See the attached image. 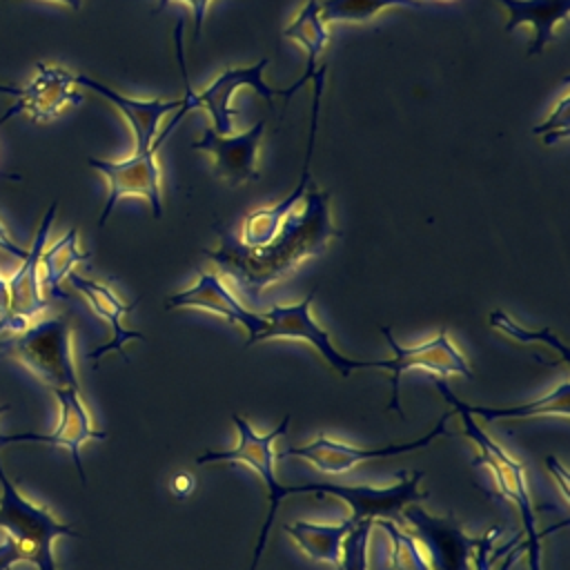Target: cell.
Segmentation results:
<instances>
[{"label": "cell", "instance_id": "6", "mask_svg": "<svg viewBox=\"0 0 570 570\" xmlns=\"http://www.w3.org/2000/svg\"><path fill=\"white\" fill-rule=\"evenodd\" d=\"M401 517L412 525L432 570H479L490 566L488 552L497 534H501V528H492L483 537H470L452 512L434 517L416 503L405 505Z\"/></svg>", "mask_w": 570, "mask_h": 570}, {"label": "cell", "instance_id": "35", "mask_svg": "<svg viewBox=\"0 0 570 570\" xmlns=\"http://www.w3.org/2000/svg\"><path fill=\"white\" fill-rule=\"evenodd\" d=\"M9 303V287H7V276L0 272V316L4 314Z\"/></svg>", "mask_w": 570, "mask_h": 570}, {"label": "cell", "instance_id": "16", "mask_svg": "<svg viewBox=\"0 0 570 570\" xmlns=\"http://www.w3.org/2000/svg\"><path fill=\"white\" fill-rule=\"evenodd\" d=\"M269 67V58L258 60L256 65L247 67H227L223 69L203 91L194 94V109H205L212 118V129L220 136L232 134V120L238 114L232 107V96L240 87L254 89L261 98H265L269 105L276 96L285 98V89H274L263 80L265 69Z\"/></svg>", "mask_w": 570, "mask_h": 570}, {"label": "cell", "instance_id": "7", "mask_svg": "<svg viewBox=\"0 0 570 570\" xmlns=\"http://www.w3.org/2000/svg\"><path fill=\"white\" fill-rule=\"evenodd\" d=\"M423 472H399L396 483L374 488V485H345V483H305V485H287L289 494L303 492H323L338 497L350 505V521L356 525L361 521L374 519H399L401 510L410 503H419L428 499V492L421 490Z\"/></svg>", "mask_w": 570, "mask_h": 570}, {"label": "cell", "instance_id": "13", "mask_svg": "<svg viewBox=\"0 0 570 570\" xmlns=\"http://www.w3.org/2000/svg\"><path fill=\"white\" fill-rule=\"evenodd\" d=\"M325 65H318L316 73L312 76V116H309V136H307V151H305V160H303V171L301 178L296 183V187L278 203L269 205V207H261L254 209L252 214H247L240 223V234L236 236L245 247L258 249L263 245H267L276 232L281 229L283 220L294 212V207L301 203V198L305 196V189L309 185V165H312V156H314V145H316V131H318V114H321V96H323V85H325Z\"/></svg>", "mask_w": 570, "mask_h": 570}, {"label": "cell", "instance_id": "33", "mask_svg": "<svg viewBox=\"0 0 570 570\" xmlns=\"http://www.w3.org/2000/svg\"><path fill=\"white\" fill-rule=\"evenodd\" d=\"M0 249L7 252V254H11V256H16V258H20V261L27 256V249L20 247V245L11 238V234H9V229L2 225V220H0Z\"/></svg>", "mask_w": 570, "mask_h": 570}, {"label": "cell", "instance_id": "18", "mask_svg": "<svg viewBox=\"0 0 570 570\" xmlns=\"http://www.w3.org/2000/svg\"><path fill=\"white\" fill-rule=\"evenodd\" d=\"M165 309H205L225 318L227 323H238L247 332V347L254 343L265 325L263 314L245 307L214 272H198L194 285L165 298Z\"/></svg>", "mask_w": 570, "mask_h": 570}, {"label": "cell", "instance_id": "28", "mask_svg": "<svg viewBox=\"0 0 570 570\" xmlns=\"http://www.w3.org/2000/svg\"><path fill=\"white\" fill-rule=\"evenodd\" d=\"M488 323H490L492 330L505 334L508 338H512V341H517V343H523V345H539V343H541V345L550 347V350L559 356L561 363H568V361H570V354H568L566 343H563L550 327H543V330H537V332H534V330H528V327H523L521 323H517L512 316H508L503 309L490 312Z\"/></svg>", "mask_w": 570, "mask_h": 570}, {"label": "cell", "instance_id": "3", "mask_svg": "<svg viewBox=\"0 0 570 570\" xmlns=\"http://www.w3.org/2000/svg\"><path fill=\"white\" fill-rule=\"evenodd\" d=\"M0 352L9 354L51 390H80L73 363V332L67 316L31 321L11 338L7 336Z\"/></svg>", "mask_w": 570, "mask_h": 570}, {"label": "cell", "instance_id": "14", "mask_svg": "<svg viewBox=\"0 0 570 570\" xmlns=\"http://www.w3.org/2000/svg\"><path fill=\"white\" fill-rule=\"evenodd\" d=\"M18 100L0 116V127L20 114H27L33 122L56 118L69 107L82 102V91L76 82V73L58 65L36 62V76L18 89Z\"/></svg>", "mask_w": 570, "mask_h": 570}, {"label": "cell", "instance_id": "26", "mask_svg": "<svg viewBox=\"0 0 570 570\" xmlns=\"http://www.w3.org/2000/svg\"><path fill=\"white\" fill-rule=\"evenodd\" d=\"M405 7L419 9L421 0H318V11L323 22H365L381 13L383 9Z\"/></svg>", "mask_w": 570, "mask_h": 570}, {"label": "cell", "instance_id": "32", "mask_svg": "<svg viewBox=\"0 0 570 570\" xmlns=\"http://www.w3.org/2000/svg\"><path fill=\"white\" fill-rule=\"evenodd\" d=\"M169 488H171V492H174L176 497L185 499V497H189V494L194 492L196 479H194L189 472H180V474H174V476H171Z\"/></svg>", "mask_w": 570, "mask_h": 570}, {"label": "cell", "instance_id": "20", "mask_svg": "<svg viewBox=\"0 0 570 570\" xmlns=\"http://www.w3.org/2000/svg\"><path fill=\"white\" fill-rule=\"evenodd\" d=\"M67 281L71 283V287H73L76 292H80V294L87 298L89 307H91V309L109 325V330H111V338H109L107 343L98 345L96 350L87 352V356H89L91 361H100L105 354L118 352V354L125 358V343H127V341H140V338H145L140 332L127 330L125 323H122L125 316H127L131 309H136V303H138V301L125 303L109 285L98 283V281H91V278H87V276H80L78 272H71V274L67 276Z\"/></svg>", "mask_w": 570, "mask_h": 570}, {"label": "cell", "instance_id": "4", "mask_svg": "<svg viewBox=\"0 0 570 570\" xmlns=\"http://www.w3.org/2000/svg\"><path fill=\"white\" fill-rule=\"evenodd\" d=\"M0 530L13 541L20 561L33 563L36 570H58L53 559V541L60 537L78 539L80 534L56 519V514L40 503L27 499L18 485L4 474L0 461Z\"/></svg>", "mask_w": 570, "mask_h": 570}, {"label": "cell", "instance_id": "36", "mask_svg": "<svg viewBox=\"0 0 570 570\" xmlns=\"http://www.w3.org/2000/svg\"><path fill=\"white\" fill-rule=\"evenodd\" d=\"M51 2H60V4H65L69 9H73V11H78L82 7V0H51Z\"/></svg>", "mask_w": 570, "mask_h": 570}, {"label": "cell", "instance_id": "9", "mask_svg": "<svg viewBox=\"0 0 570 570\" xmlns=\"http://www.w3.org/2000/svg\"><path fill=\"white\" fill-rule=\"evenodd\" d=\"M381 332L392 352V358H379V367L390 372V383H392V399L385 410H394L403 416L401 401H399V379L407 370L419 367L439 379H445L450 374H461L465 379H472V367L468 365L465 356L456 350V345L452 343L445 330H439L434 338L410 345V347L396 343V338L387 327H381Z\"/></svg>", "mask_w": 570, "mask_h": 570}, {"label": "cell", "instance_id": "38", "mask_svg": "<svg viewBox=\"0 0 570 570\" xmlns=\"http://www.w3.org/2000/svg\"><path fill=\"white\" fill-rule=\"evenodd\" d=\"M421 2H428V0H421Z\"/></svg>", "mask_w": 570, "mask_h": 570}, {"label": "cell", "instance_id": "1", "mask_svg": "<svg viewBox=\"0 0 570 570\" xmlns=\"http://www.w3.org/2000/svg\"><path fill=\"white\" fill-rule=\"evenodd\" d=\"M303 212L289 214L276 236L258 247H245L232 232H220V245L216 249H203V254L218 265L245 294L261 296V292L287 274L301 263L325 252V245L341 236L330 214V191H305Z\"/></svg>", "mask_w": 570, "mask_h": 570}, {"label": "cell", "instance_id": "12", "mask_svg": "<svg viewBox=\"0 0 570 570\" xmlns=\"http://www.w3.org/2000/svg\"><path fill=\"white\" fill-rule=\"evenodd\" d=\"M454 412H445L436 425L423 434L421 439L414 441H403V443H387V445H374V448H361V445H350L343 441H336L327 434H318L314 441L305 443V445H294L283 450L278 456H301L305 461H309L314 468H318L321 472L327 474H345L350 472L354 465L370 461V459H385V456H396V454H405V452H414L421 448H428L436 436L445 434V423L450 421Z\"/></svg>", "mask_w": 570, "mask_h": 570}, {"label": "cell", "instance_id": "37", "mask_svg": "<svg viewBox=\"0 0 570 570\" xmlns=\"http://www.w3.org/2000/svg\"><path fill=\"white\" fill-rule=\"evenodd\" d=\"M9 407H11V405H9V403H2V405H0V416H2V414H4V412H7V410H9Z\"/></svg>", "mask_w": 570, "mask_h": 570}, {"label": "cell", "instance_id": "5", "mask_svg": "<svg viewBox=\"0 0 570 570\" xmlns=\"http://www.w3.org/2000/svg\"><path fill=\"white\" fill-rule=\"evenodd\" d=\"M289 419H292V414H285L274 430H269L265 434H258L240 414L234 412L232 421H234L236 432H238V443L232 450H207V452L196 456L198 465H207V463H238V465H247L249 470H254L263 479V485L267 488L269 510H267V517H265V521L261 525L249 570L258 568L261 557H263L265 546H267V534H269V530L274 525V519H276V512H278V505L287 497V485L281 483L276 472H274V461H276L274 441L281 434L287 432Z\"/></svg>", "mask_w": 570, "mask_h": 570}, {"label": "cell", "instance_id": "2", "mask_svg": "<svg viewBox=\"0 0 570 570\" xmlns=\"http://www.w3.org/2000/svg\"><path fill=\"white\" fill-rule=\"evenodd\" d=\"M434 387L439 390V394L452 405V412L461 416L463 421V432L470 441H474V445L479 448V459L494 476L497 490L517 508V512L521 514V523H523V534H525V543L523 548L528 550V568L530 570H541V541L546 534L554 532L557 528H563L566 521L561 525L548 528L546 532H541L537 528V517L532 510V497H530V488H528V479H525V468L519 459H514L510 452H505L476 421L472 414H468L461 405H459V396L450 390V385L445 383V379L434 376L432 379Z\"/></svg>", "mask_w": 570, "mask_h": 570}, {"label": "cell", "instance_id": "22", "mask_svg": "<svg viewBox=\"0 0 570 570\" xmlns=\"http://www.w3.org/2000/svg\"><path fill=\"white\" fill-rule=\"evenodd\" d=\"M283 36L294 40L305 53V73L289 89H285V100H287L292 94H296L303 85L312 80V76L318 69L321 53L330 40L327 24L323 22L318 11V0H307L303 9L292 18V22L283 29Z\"/></svg>", "mask_w": 570, "mask_h": 570}, {"label": "cell", "instance_id": "8", "mask_svg": "<svg viewBox=\"0 0 570 570\" xmlns=\"http://www.w3.org/2000/svg\"><path fill=\"white\" fill-rule=\"evenodd\" d=\"M316 296V289H312L303 301L292 303V305H272L265 314H263V330L258 332V336L254 338L252 345L261 343V341H272V338H289V341H305L309 343L323 358L325 363L341 374L343 379H347L354 370H367V367H379V358L376 361H363V358H350L345 354H341L330 334L314 321L312 316V301Z\"/></svg>", "mask_w": 570, "mask_h": 570}, {"label": "cell", "instance_id": "24", "mask_svg": "<svg viewBox=\"0 0 570 570\" xmlns=\"http://www.w3.org/2000/svg\"><path fill=\"white\" fill-rule=\"evenodd\" d=\"M354 528L350 519L341 523H314V521H296L285 523L283 530L294 539V543L314 561L338 566L341 546L345 534Z\"/></svg>", "mask_w": 570, "mask_h": 570}, {"label": "cell", "instance_id": "34", "mask_svg": "<svg viewBox=\"0 0 570 570\" xmlns=\"http://www.w3.org/2000/svg\"><path fill=\"white\" fill-rule=\"evenodd\" d=\"M18 561H20V554H18L13 541L7 537L4 541H0V570H9Z\"/></svg>", "mask_w": 570, "mask_h": 570}, {"label": "cell", "instance_id": "21", "mask_svg": "<svg viewBox=\"0 0 570 570\" xmlns=\"http://www.w3.org/2000/svg\"><path fill=\"white\" fill-rule=\"evenodd\" d=\"M508 11L505 31H512L521 24L532 29V42L528 56L541 53L554 36L559 22L568 18L570 0H499Z\"/></svg>", "mask_w": 570, "mask_h": 570}, {"label": "cell", "instance_id": "15", "mask_svg": "<svg viewBox=\"0 0 570 570\" xmlns=\"http://www.w3.org/2000/svg\"><path fill=\"white\" fill-rule=\"evenodd\" d=\"M53 396L60 407L58 425L49 434H38V432H18V434H0V445H13V443H42L51 448H65L71 452L73 465L78 470V476L82 485L87 483V474L82 468V456L80 448L89 439H107L105 430H98L91 423V416L82 403L80 390H53Z\"/></svg>", "mask_w": 570, "mask_h": 570}, {"label": "cell", "instance_id": "31", "mask_svg": "<svg viewBox=\"0 0 570 570\" xmlns=\"http://www.w3.org/2000/svg\"><path fill=\"white\" fill-rule=\"evenodd\" d=\"M169 2H183L189 7L191 11V18H194V36L196 40L200 38L203 33V22H205V13H207V7H209V0H158V7H156V13L167 9Z\"/></svg>", "mask_w": 570, "mask_h": 570}, {"label": "cell", "instance_id": "29", "mask_svg": "<svg viewBox=\"0 0 570 570\" xmlns=\"http://www.w3.org/2000/svg\"><path fill=\"white\" fill-rule=\"evenodd\" d=\"M372 532V521L356 523L343 539L338 570H367V541Z\"/></svg>", "mask_w": 570, "mask_h": 570}, {"label": "cell", "instance_id": "27", "mask_svg": "<svg viewBox=\"0 0 570 570\" xmlns=\"http://www.w3.org/2000/svg\"><path fill=\"white\" fill-rule=\"evenodd\" d=\"M372 528H381L392 539L390 563L385 570H432L414 534L403 532L392 519H374Z\"/></svg>", "mask_w": 570, "mask_h": 570}, {"label": "cell", "instance_id": "30", "mask_svg": "<svg viewBox=\"0 0 570 570\" xmlns=\"http://www.w3.org/2000/svg\"><path fill=\"white\" fill-rule=\"evenodd\" d=\"M568 111H570V96L566 91L559 98V102L552 107L550 116L543 122H539L537 127H532V134L543 136L546 145H552L559 138H568Z\"/></svg>", "mask_w": 570, "mask_h": 570}, {"label": "cell", "instance_id": "19", "mask_svg": "<svg viewBox=\"0 0 570 570\" xmlns=\"http://www.w3.org/2000/svg\"><path fill=\"white\" fill-rule=\"evenodd\" d=\"M76 82L78 87L91 89L98 96H102L105 100H109L127 120L131 134H134V142H136V154L149 151L154 147V140L158 136V125L160 118L169 111H178L183 107V98H174V100H160V98H151V100H140V98H129L102 82H98L96 78L87 76V73H76Z\"/></svg>", "mask_w": 570, "mask_h": 570}, {"label": "cell", "instance_id": "17", "mask_svg": "<svg viewBox=\"0 0 570 570\" xmlns=\"http://www.w3.org/2000/svg\"><path fill=\"white\" fill-rule=\"evenodd\" d=\"M265 118L256 120L240 134H216L212 127L191 145V149L207 151L214 158V174L227 185L236 187L258 180V149L265 134Z\"/></svg>", "mask_w": 570, "mask_h": 570}, {"label": "cell", "instance_id": "10", "mask_svg": "<svg viewBox=\"0 0 570 570\" xmlns=\"http://www.w3.org/2000/svg\"><path fill=\"white\" fill-rule=\"evenodd\" d=\"M58 212V200H53L49 205V209L45 212L33 243L27 249V256L22 258L20 267L16 269V274L11 278H7V287H9V303L4 314L0 316V336L2 334H16L20 330H24L31 321H36L45 309H47V301H45V289H42V281H40V254L47 247V236L49 229L53 225Z\"/></svg>", "mask_w": 570, "mask_h": 570}, {"label": "cell", "instance_id": "23", "mask_svg": "<svg viewBox=\"0 0 570 570\" xmlns=\"http://www.w3.org/2000/svg\"><path fill=\"white\" fill-rule=\"evenodd\" d=\"M459 405L472 414L483 419L485 423H494L501 419H532V416H568L570 412V383L561 381L554 390L546 392L539 399L519 403V405H503V407H492V405H470L459 399Z\"/></svg>", "mask_w": 570, "mask_h": 570}, {"label": "cell", "instance_id": "25", "mask_svg": "<svg viewBox=\"0 0 570 570\" xmlns=\"http://www.w3.org/2000/svg\"><path fill=\"white\" fill-rule=\"evenodd\" d=\"M94 254L82 252L78 245V229H67L65 236H60L56 243L42 249L40 254V281L42 289H47L53 298H62V281L73 272L78 263L89 261Z\"/></svg>", "mask_w": 570, "mask_h": 570}, {"label": "cell", "instance_id": "11", "mask_svg": "<svg viewBox=\"0 0 570 570\" xmlns=\"http://www.w3.org/2000/svg\"><path fill=\"white\" fill-rule=\"evenodd\" d=\"M156 151H158V147L154 145L149 151H142V154L134 151L125 160H105V158H96V156L87 158L89 167H94L98 174H102V178L109 185V194H107L105 207L98 218L100 227L107 223L114 207L125 196H142L151 207V216L154 218L163 216L160 165L156 160Z\"/></svg>", "mask_w": 570, "mask_h": 570}]
</instances>
